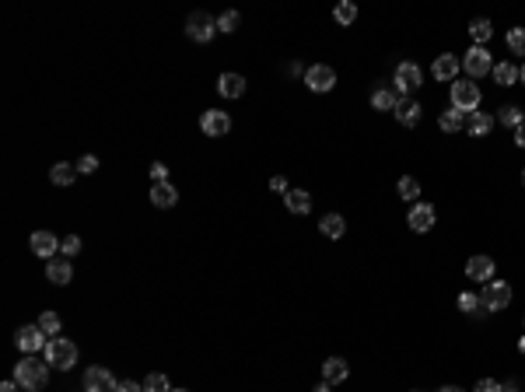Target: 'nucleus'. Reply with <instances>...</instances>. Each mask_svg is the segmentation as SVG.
I'll use <instances>...</instances> for the list:
<instances>
[{
	"label": "nucleus",
	"mask_w": 525,
	"mask_h": 392,
	"mask_svg": "<svg viewBox=\"0 0 525 392\" xmlns=\"http://www.w3.org/2000/svg\"><path fill=\"white\" fill-rule=\"evenodd\" d=\"M399 102H403V95H399L396 88H379V91L372 95V105H375L379 112H396Z\"/></svg>",
	"instance_id": "21"
},
{
	"label": "nucleus",
	"mask_w": 525,
	"mask_h": 392,
	"mask_svg": "<svg viewBox=\"0 0 525 392\" xmlns=\"http://www.w3.org/2000/svg\"><path fill=\"white\" fill-rule=\"evenodd\" d=\"M218 91L225 98H242L245 95V77L242 74H221L218 77Z\"/></svg>",
	"instance_id": "20"
},
{
	"label": "nucleus",
	"mask_w": 525,
	"mask_h": 392,
	"mask_svg": "<svg viewBox=\"0 0 525 392\" xmlns=\"http://www.w3.org/2000/svg\"><path fill=\"white\" fill-rule=\"evenodd\" d=\"M490 74H494V81H497L501 88H511V84L518 81V67H515V64H497Z\"/></svg>",
	"instance_id": "28"
},
{
	"label": "nucleus",
	"mask_w": 525,
	"mask_h": 392,
	"mask_svg": "<svg viewBox=\"0 0 525 392\" xmlns=\"http://www.w3.org/2000/svg\"><path fill=\"white\" fill-rule=\"evenodd\" d=\"M186 35H189L193 42H210V39L218 35V18L207 15V11H193V15L186 18Z\"/></svg>",
	"instance_id": "5"
},
{
	"label": "nucleus",
	"mask_w": 525,
	"mask_h": 392,
	"mask_svg": "<svg viewBox=\"0 0 525 392\" xmlns=\"http://www.w3.org/2000/svg\"><path fill=\"white\" fill-rule=\"evenodd\" d=\"M60 252H64V259L77 256V252H81V239H77V235H67V239H64V249H60Z\"/></svg>",
	"instance_id": "37"
},
{
	"label": "nucleus",
	"mask_w": 525,
	"mask_h": 392,
	"mask_svg": "<svg viewBox=\"0 0 525 392\" xmlns=\"http://www.w3.org/2000/svg\"><path fill=\"white\" fill-rule=\"evenodd\" d=\"M284 203H287L291 214H308V210H312V196H308L305 189H287Z\"/></svg>",
	"instance_id": "26"
},
{
	"label": "nucleus",
	"mask_w": 525,
	"mask_h": 392,
	"mask_svg": "<svg viewBox=\"0 0 525 392\" xmlns=\"http://www.w3.org/2000/svg\"><path fill=\"white\" fill-rule=\"evenodd\" d=\"M420 112H424V109H420L417 102L403 98V102H399V109H396V120H399L403 127H417V123H420Z\"/></svg>",
	"instance_id": "23"
},
{
	"label": "nucleus",
	"mask_w": 525,
	"mask_h": 392,
	"mask_svg": "<svg viewBox=\"0 0 525 392\" xmlns=\"http://www.w3.org/2000/svg\"><path fill=\"white\" fill-rule=\"evenodd\" d=\"M200 130L207 133V137H225L228 130H231V116L225 109H207L203 116H200Z\"/></svg>",
	"instance_id": "9"
},
{
	"label": "nucleus",
	"mask_w": 525,
	"mask_h": 392,
	"mask_svg": "<svg viewBox=\"0 0 525 392\" xmlns=\"http://www.w3.org/2000/svg\"><path fill=\"white\" fill-rule=\"evenodd\" d=\"M515 144L525 151V123H522V127H515Z\"/></svg>",
	"instance_id": "43"
},
{
	"label": "nucleus",
	"mask_w": 525,
	"mask_h": 392,
	"mask_svg": "<svg viewBox=\"0 0 525 392\" xmlns=\"http://www.w3.org/2000/svg\"><path fill=\"white\" fill-rule=\"evenodd\" d=\"M399 196H403V200H410V203H417V196H420V183H417L413 176H403V179H399Z\"/></svg>",
	"instance_id": "33"
},
{
	"label": "nucleus",
	"mask_w": 525,
	"mask_h": 392,
	"mask_svg": "<svg viewBox=\"0 0 525 392\" xmlns=\"http://www.w3.org/2000/svg\"><path fill=\"white\" fill-rule=\"evenodd\" d=\"M501 392H518V385H515V382H504V385H501Z\"/></svg>",
	"instance_id": "45"
},
{
	"label": "nucleus",
	"mask_w": 525,
	"mask_h": 392,
	"mask_svg": "<svg viewBox=\"0 0 525 392\" xmlns=\"http://www.w3.org/2000/svg\"><path fill=\"white\" fill-rule=\"evenodd\" d=\"M46 378H49V364H46V361H35L32 354H25V357L15 364V382H18L21 389H28V392H39V389L46 385Z\"/></svg>",
	"instance_id": "1"
},
{
	"label": "nucleus",
	"mask_w": 525,
	"mask_h": 392,
	"mask_svg": "<svg viewBox=\"0 0 525 392\" xmlns=\"http://www.w3.org/2000/svg\"><path fill=\"white\" fill-rule=\"evenodd\" d=\"M333 18H336L340 25H354V21H357V4H350V0H343V4H336Z\"/></svg>",
	"instance_id": "31"
},
{
	"label": "nucleus",
	"mask_w": 525,
	"mask_h": 392,
	"mask_svg": "<svg viewBox=\"0 0 525 392\" xmlns=\"http://www.w3.org/2000/svg\"><path fill=\"white\" fill-rule=\"evenodd\" d=\"M490 35H494V25H490L487 18H477V21H469V39H472V46H484Z\"/></svg>",
	"instance_id": "27"
},
{
	"label": "nucleus",
	"mask_w": 525,
	"mask_h": 392,
	"mask_svg": "<svg viewBox=\"0 0 525 392\" xmlns=\"http://www.w3.org/2000/svg\"><path fill=\"white\" fill-rule=\"evenodd\" d=\"M0 392H21V385L11 378V382H4V385H0Z\"/></svg>",
	"instance_id": "44"
},
{
	"label": "nucleus",
	"mask_w": 525,
	"mask_h": 392,
	"mask_svg": "<svg viewBox=\"0 0 525 392\" xmlns=\"http://www.w3.org/2000/svg\"><path fill=\"white\" fill-rule=\"evenodd\" d=\"M116 389H120V382L109 368L95 364V368L84 371V392H116Z\"/></svg>",
	"instance_id": "7"
},
{
	"label": "nucleus",
	"mask_w": 525,
	"mask_h": 392,
	"mask_svg": "<svg viewBox=\"0 0 525 392\" xmlns=\"http://www.w3.org/2000/svg\"><path fill=\"white\" fill-rule=\"evenodd\" d=\"M151 179H154V183H169V168H165L162 161H154V165H151Z\"/></svg>",
	"instance_id": "39"
},
{
	"label": "nucleus",
	"mask_w": 525,
	"mask_h": 392,
	"mask_svg": "<svg viewBox=\"0 0 525 392\" xmlns=\"http://www.w3.org/2000/svg\"><path fill=\"white\" fill-rule=\"evenodd\" d=\"M438 392H462V389H459V385H441Z\"/></svg>",
	"instance_id": "47"
},
{
	"label": "nucleus",
	"mask_w": 525,
	"mask_h": 392,
	"mask_svg": "<svg viewBox=\"0 0 525 392\" xmlns=\"http://www.w3.org/2000/svg\"><path fill=\"white\" fill-rule=\"evenodd\" d=\"M480 98H484L480 88L472 84L469 77L466 81H452V109H459V112H466V116H469V112H477Z\"/></svg>",
	"instance_id": "4"
},
{
	"label": "nucleus",
	"mask_w": 525,
	"mask_h": 392,
	"mask_svg": "<svg viewBox=\"0 0 525 392\" xmlns=\"http://www.w3.org/2000/svg\"><path fill=\"white\" fill-rule=\"evenodd\" d=\"M477 305H480V298H477V295H469V291H466V295H459V308H462V312H477Z\"/></svg>",
	"instance_id": "38"
},
{
	"label": "nucleus",
	"mask_w": 525,
	"mask_h": 392,
	"mask_svg": "<svg viewBox=\"0 0 525 392\" xmlns=\"http://www.w3.org/2000/svg\"><path fill=\"white\" fill-rule=\"evenodd\" d=\"M77 179V165H70V161H57L49 168V183L52 186H70Z\"/></svg>",
	"instance_id": "22"
},
{
	"label": "nucleus",
	"mask_w": 525,
	"mask_h": 392,
	"mask_svg": "<svg viewBox=\"0 0 525 392\" xmlns=\"http://www.w3.org/2000/svg\"><path fill=\"white\" fill-rule=\"evenodd\" d=\"M462 67H466V74H469V81H477V77H484V74H490V71H494V60H490V49H487V46H469V53L462 56Z\"/></svg>",
	"instance_id": "6"
},
{
	"label": "nucleus",
	"mask_w": 525,
	"mask_h": 392,
	"mask_svg": "<svg viewBox=\"0 0 525 392\" xmlns=\"http://www.w3.org/2000/svg\"><path fill=\"white\" fill-rule=\"evenodd\" d=\"M15 344H18V351L21 354H35V351H46V333L39 329V322L35 326H21L18 333H15Z\"/></svg>",
	"instance_id": "10"
},
{
	"label": "nucleus",
	"mask_w": 525,
	"mask_h": 392,
	"mask_svg": "<svg viewBox=\"0 0 525 392\" xmlns=\"http://www.w3.org/2000/svg\"><path fill=\"white\" fill-rule=\"evenodd\" d=\"M144 392H172V385H169V378L162 371H154V375L144 378Z\"/></svg>",
	"instance_id": "32"
},
{
	"label": "nucleus",
	"mask_w": 525,
	"mask_h": 392,
	"mask_svg": "<svg viewBox=\"0 0 525 392\" xmlns=\"http://www.w3.org/2000/svg\"><path fill=\"white\" fill-rule=\"evenodd\" d=\"M413 392H417V389H413Z\"/></svg>",
	"instance_id": "52"
},
{
	"label": "nucleus",
	"mask_w": 525,
	"mask_h": 392,
	"mask_svg": "<svg viewBox=\"0 0 525 392\" xmlns=\"http://www.w3.org/2000/svg\"><path fill=\"white\" fill-rule=\"evenodd\" d=\"M472 392H501V385H497L494 378H480V382H477V389H472Z\"/></svg>",
	"instance_id": "40"
},
{
	"label": "nucleus",
	"mask_w": 525,
	"mask_h": 392,
	"mask_svg": "<svg viewBox=\"0 0 525 392\" xmlns=\"http://www.w3.org/2000/svg\"><path fill=\"white\" fill-rule=\"evenodd\" d=\"M270 189H274V193H284V196H287V179H284V176H274V179H270Z\"/></svg>",
	"instance_id": "41"
},
{
	"label": "nucleus",
	"mask_w": 525,
	"mask_h": 392,
	"mask_svg": "<svg viewBox=\"0 0 525 392\" xmlns=\"http://www.w3.org/2000/svg\"><path fill=\"white\" fill-rule=\"evenodd\" d=\"M172 392H189V389H172Z\"/></svg>",
	"instance_id": "50"
},
{
	"label": "nucleus",
	"mask_w": 525,
	"mask_h": 392,
	"mask_svg": "<svg viewBox=\"0 0 525 392\" xmlns=\"http://www.w3.org/2000/svg\"><path fill=\"white\" fill-rule=\"evenodd\" d=\"M116 392H144V385L140 382H133V378H126V382H120V389Z\"/></svg>",
	"instance_id": "42"
},
{
	"label": "nucleus",
	"mask_w": 525,
	"mask_h": 392,
	"mask_svg": "<svg viewBox=\"0 0 525 392\" xmlns=\"http://www.w3.org/2000/svg\"><path fill=\"white\" fill-rule=\"evenodd\" d=\"M466 130H469V137H487L494 130V116H487V112H469Z\"/></svg>",
	"instance_id": "19"
},
{
	"label": "nucleus",
	"mask_w": 525,
	"mask_h": 392,
	"mask_svg": "<svg viewBox=\"0 0 525 392\" xmlns=\"http://www.w3.org/2000/svg\"><path fill=\"white\" fill-rule=\"evenodd\" d=\"M60 326H64V322H60V315H57V312H42V315H39V329H42L46 336H57V333H60Z\"/></svg>",
	"instance_id": "30"
},
{
	"label": "nucleus",
	"mask_w": 525,
	"mask_h": 392,
	"mask_svg": "<svg viewBox=\"0 0 525 392\" xmlns=\"http://www.w3.org/2000/svg\"><path fill=\"white\" fill-rule=\"evenodd\" d=\"M508 49L515 56H525V28H508Z\"/></svg>",
	"instance_id": "34"
},
{
	"label": "nucleus",
	"mask_w": 525,
	"mask_h": 392,
	"mask_svg": "<svg viewBox=\"0 0 525 392\" xmlns=\"http://www.w3.org/2000/svg\"><path fill=\"white\" fill-rule=\"evenodd\" d=\"M497 123L515 130V127H522V123H525V116H522V109H518V105H504V109L497 112Z\"/></svg>",
	"instance_id": "29"
},
{
	"label": "nucleus",
	"mask_w": 525,
	"mask_h": 392,
	"mask_svg": "<svg viewBox=\"0 0 525 392\" xmlns=\"http://www.w3.org/2000/svg\"><path fill=\"white\" fill-rule=\"evenodd\" d=\"M518 351H522V354H525V336H522V340H518Z\"/></svg>",
	"instance_id": "49"
},
{
	"label": "nucleus",
	"mask_w": 525,
	"mask_h": 392,
	"mask_svg": "<svg viewBox=\"0 0 525 392\" xmlns=\"http://www.w3.org/2000/svg\"><path fill=\"white\" fill-rule=\"evenodd\" d=\"M466 277H469V280H480V284L494 280V259H490V256H472V259L466 263Z\"/></svg>",
	"instance_id": "15"
},
{
	"label": "nucleus",
	"mask_w": 525,
	"mask_h": 392,
	"mask_svg": "<svg viewBox=\"0 0 525 392\" xmlns=\"http://www.w3.org/2000/svg\"><path fill=\"white\" fill-rule=\"evenodd\" d=\"M238 25H242V15H238V11H225V15L218 18V32H225V35L235 32Z\"/></svg>",
	"instance_id": "35"
},
{
	"label": "nucleus",
	"mask_w": 525,
	"mask_h": 392,
	"mask_svg": "<svg viewBox=\"0 0 525 392\" xmlns=\"http://www.w3.org/2000/svg\"><path fill=\"white\" fill-rule=\"evenodd\" d=\"M459 56H452V53H441V56H435V64H431V74L438 77V81H459Z\"/></svg>",
	"instance_id": "14"
},
{
	"label": "nucleus",
	"mask_w": 525,
	"mask_h": 392,
	"mask_svg": "<svg viewBox=\"0 0 525 392\" xmlns=\"http://www.w3.org/2000/svg\"><path fill=\"white\" fill-rule=\"evenodd\" d=\"M522 186H525V172H522Z\"/></svg>",
	"instance_id": "51"
},
{
	"label": "nucleus",
	"mask_w": 525,
	"mask_h": 392,
	"mask_svg": "<svg viewBox=\"0 0 525 392\" xmlns=\"http://www.w3.org/2000/svg\"><path fill=\"white\" fill-rule=\"evenodd\" d=\"M319 232H323L326 239H343V232H347V221H343L340 214H326V217L319 221Z\"/></svg>",
	"instance_id": "24"
},
{
	"label": "nucleus",
	"mask_w": 525,
	"mask_h": 392,
	"mask_svg": "<svg viewBox=\"0 0 525 392\" xmlns=\"http://www.w3.org/2000/svg\"><path fill=\"white\" fill-rule=\"evenodd\" d=\"M417 88H420V67H417V64H410V60H406V64H399V67H396V91L406 98V95H410V91H417Z\"/></svg>",
	"instance_id": "13"
},
{
	"label": "nucleus",
	"mask_w": 525,
	"mask_h": 392,
	"mask_svg": "<svg viewBox=\"0 0 525 392\" xmlns=\"http://www.w3.org/2000/svg\"><path fill=\"white\" fill-rule=\"evenodd\" d=\"M91 172H98V158H95V154H84V158L77 161V176H91Z\"/></svg>",
	"instance_id": "36"
},
{
	"label": "nucleus",
	"mask_w": 525,
	"mask_h": 392,
	"mask_svg": "<svg viewBox=\"0 0 525 392\" xmlns=\"http://www.w3.org/2000/svg\"><path fill=\"white\" fill-rule=\"evenodd\" d=\"M347 375H350V368H347L343 357H326V364H323V382L340 385V382H347Z\"/></svg>",
	"instance_id": "18"
},
{
	"label": "nucleus",
	"mask_w": 525,
	"mask_h": 392,
	"mask_svg": "<svg viewBox=\"0 0 525 392\" xmlns=\"http://www.w3.org/2000/svg\"><path fill=\"white\" fill-rule=\"evenodd\" d=\"M438 123H441V130H445V133H459V130H466V112H459V109H452V105H448V109L441 112V120H438Z\"/></svg>",
	"instance_id": "25"
},
{
	"label": "nucleus",
	"mask_w": 525,
	"mask_h": 392,
	"mask_svg": "<svg viewBox=\"0 0 525 392\" xmlns=\"http://www.w3.org/2000/svg\"><path fill=\"white\" fill-rule=\"evenodd\" d=\"M406 224H410L417 235L431 232V228H435V207H431V203H413L410 214H406Z\"/></svg>",
	"instance_id": "11"
},
{
	"label": "nucleus",
	"mask_w": 525,
	"mask_h": 392,
	"mask_svg": "<svg viewBox=\"0 0 525 392\" xmlns=\"http://www.w3.org/2000/svg\"><path fill=\"white\" fill-rule=\"evenodd\" d=\"M511 284L508 280H487L484 284V291H480V305L487 308V312H501V308H508L511 305Z\"/></svg>",
	"instance_id": "3"
},
{
	"label": "nucleus",
	"mask_w": 525,
	"mask_h": 392,
	"mask_svg": "<svg viewBox=\"0 0 525 392\" xmlns=\"http://www.w3.org/2000/svg\"><path fill=\"white\" fill-rule=\"evenodd\" d=\"M28 245H32V252H35V256H42L46 263H49V259H57V252L64 249V242H60L57 235H52V232H35Z\"/></svg>",
	"instance_id": "12"
},
{
	"label": "nucleus",
	"mask_w": 525,
	"mask_h": 392,
	"mask_svg": "<svg viewBox=\"0 0 525 392\" xmlns=\"http://www.w3.org/2000/svg\"><path fill=\"white\" fill-rule=\"evenodd\" d=\"M42 354H46V364L57 368V371H70L77 364V344L67 340V336H52Z\"/></svg>",
	"instance_id": "2"
},
{
	"label": "nucleus",
	"mask_w": 525,
	"mask_h": 392,
	"mask_svg": "<svg viewBox=\"0 0 525 392\" xmlns=\"http://www.w3.org/2000/svg\"><path fill=\"white\" fill-rule=\"evenodd\" d=\"M46 280H49V284H57V288L70 284V280H74L70 259H49V263H46Z\"/></svg>",
	"instance_id": "16"
},
{
	"label": "nucleus",
	"mask_w": 525,
	"mask_h": 392,
	"mask_svg": "<svg viewBox=\"0 0 525 392\" xmlns=\"http://www.w3.org/2000/svg\"><path fill=\"white\" fill-rule=\"evenodd\" d=\"M305 84L312 88V91H333L336 88V71L330 67V64H315V67H308L305 71Z\"/></svg>",
	"instance_id": "8"
},
{
	"label": "nucleus",
	"mask_w": 525,
	"mask_h": 392,
	"mask_svg": "<svg viewBox=\"0 0 525 392\" xmlns=\"http://www.w3.org/2000/svg\"><path fill=\"white\" fill-rule=\"evenodd\" d=\"M151 203H154L158 210H169V207L179 203V189H175L172 183H154V186H151Z\"/></svg>",
	"instance_id": "17"
},
{
	"label": "nucleus",
	"mask_w": 525,
	"mask_h": 392,
	"mask_svg": "<svg viewBox=\"0 0 525 392\" xmlns=\"http://www.w3.org/2000/svg\"><path fill=\"white\" fill-rule=\"evenodd\" d=\"M518 81H522V84H525V64H522V67H518Z\"/></svg>",
	"instance_id": "48"
},
{
	"label": "nucleus",
	"mask_w": 525,
	"mask_h": 392,
	"mask_svg": "<svg viewBox=\"0 0 525 392\" xmlns=\"http://www.w3.org/2000/svg\"><path fill=\"white\" fill-rule=\"evenodd\" d=\"M312 392H330V382H319V385H315Z\"/></svg>",
	"instance_id": "46"
}]
</instances>
